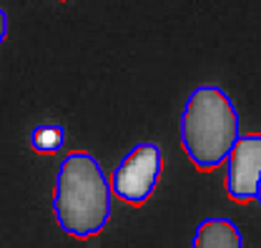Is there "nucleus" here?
Masks as SVG:
<instances>
[{
  "instance_id": "obj_1",
  "label": "nucleus",
  "mask_w": 261,
  "mask_h": 248,
  "mask_svg": "<svg viewBox=\"0 0 261 248\" xmlns=\"http://www.w3.org/2000/svg\"><path fill=\"white\" fill-rule=\"evenodd\" d=\"M111 181L88 151H70L63 155L53 181V216L58 228L70 238L86 241L103 233L111 221Z\"/></svg>"
},
{
  "instance_id": "obj_2",
  "label": "nucleus",
  "mask_w": 261,
  "mask_h": 248,
  "mask_svg": "<svg viewBox=\"0 0 261 248\" xmlns=\"http://www.w3.org/2000/svg\"><path fill=\"white\" fill-rule=\"evenodd\" d=\"M239 135L241 118L231 95L216 83L196 86L186 98L178 118L181 148L194 168L203 173L221 168Z\"/></svg>"
},
{
  "instance_id": "obj_3",
  "label": "nucleus",
  "mask_w": 261,
  "mask_h": 248,
  "mask_svg": "<svg viewBox=\"0 0 261 248\" xmlns=\"http://www.w3.org/2000/svg\"><path fill=\"white\" fill-rule=\"evenodd\" d=\"M163 153L161 146L153 141L136 143L123 155L111 176L113 196L128 206H143L161 181Z\"/></svg>"
},
{
  "instance_id": "obj_4",
  "label": "nucleus",
  "mask_w": 261,
  "mask_h": 248,
  "mask_svg": "<svg viewBox=\"0 0 261 248\" xmlns=\"http://www.w3.org/2000/svg\"><path fill=\"white\" fill-rule=\"evenodd\" d=\"M226 193L231 201H256L261 188V133L239 135L226 158Z\"/></svg>"
},
{
  "instance_id": "obj_5",
  "label": "nucleus",
  "mask_w": 261,
  "mask_h": 248,
  "mask_svg": "<svg viewBox=\"0 0 261 248\" xmlns=\"http://www.w3.org/2000/svg\"><path fill=\"white\" fill-rule=\"evenodd\" d=\"M191 248H244V236L231 218H203L196 226Z\"/></svg>"
},
{
  "instance_id": "obj_6",
  "label": "nucleus",
  "mask_w": 261,
  "mask_h": 248,
  "mask_svg": "<svg viewBox=\"0 0 261 248\" xmlns=\"http://www.w3.org/2000/svg\"><path fill=\"white\" fill-rule=\"evenodd\" d=\"M28 143L35 153L43 155H56L65 148V128L61 123H50V121H43V123H35L28 135Z\"/></svg>"
},
{
  "instance_id": "obj_7",
  "label": "nucleus",
  "mask_w": 261,
  "mask_h": 248,
  "mask_svg": "<svg viewBox=\"0 0 261 248\" xmlns=\"http://www.w3.org/2000/svg\"><path fill=\"white\" fill-rule=\"evenodd\" d=\"M5 38H8V13L0 8V45H3Z\"/></svg>"
},
{
  "instance_id": "obj_8",
  "label": "nucleus",
  "mask_w": 261,
  "mask_h": 248,
  "mask_svg": "<svg viewBox=\"0 0 261 248\" xmlns=\"http://www.w3.org/2000/svg\"><path fill=\"white\" fill-rule=\"evenodd\" d=\"M256 201H259V206H261V188H259V196H256Z\"/></svg>"
}]
</instances>
